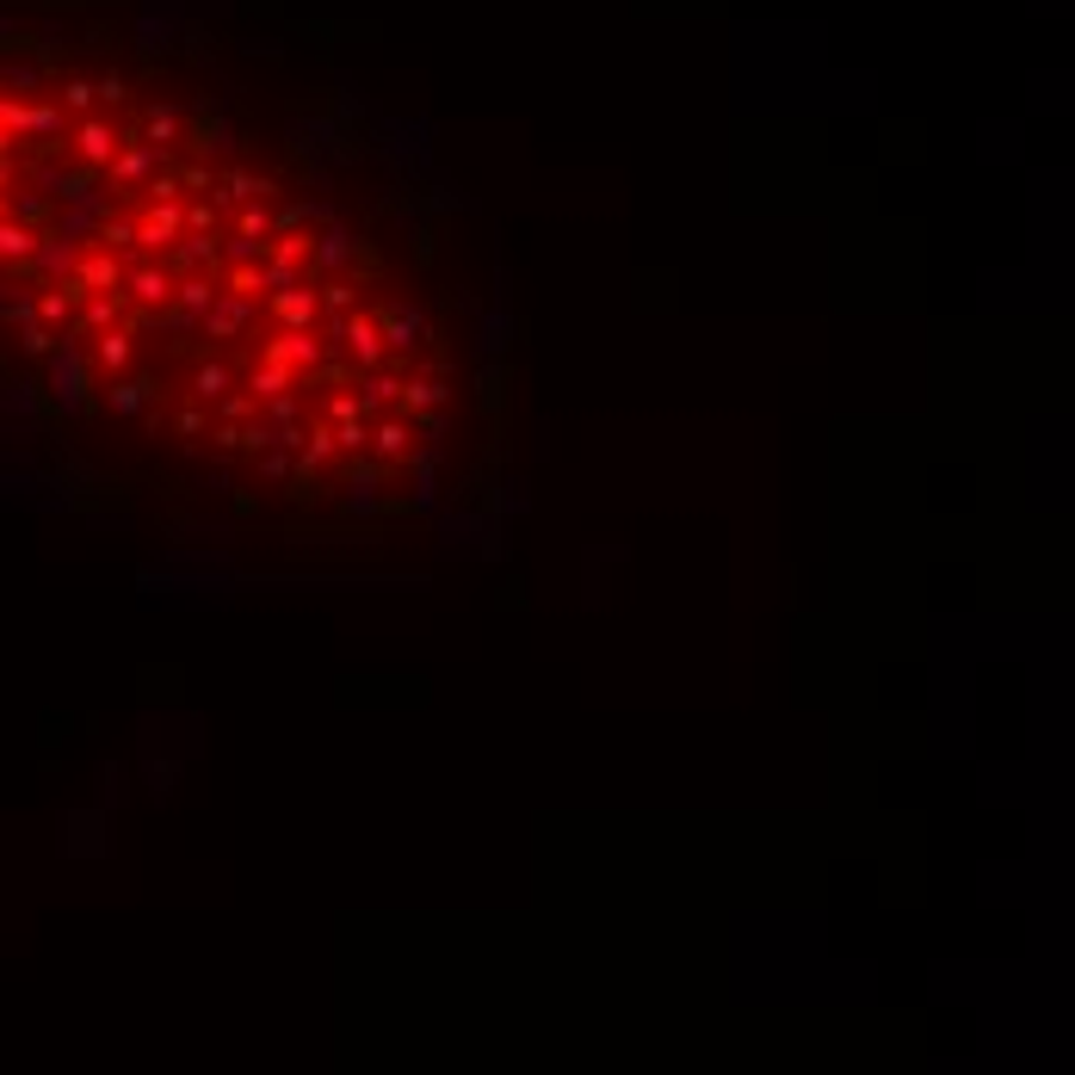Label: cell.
<instances>
[{"instance_id": "obj_1", "label": "cell", "mask_w": 1075, "mask_h": 1075, "mask_svg": "<svg viewBox=\"0 0 1075 1075\" xmlns=\"http://www.w3.org/2000/svg\"><path fill=\"white\" fill-rule=\"evenodd\" d=\"M50 384H56V408H63V415H80V408H87V353L63 341L56 353H50Z\"/></svg>"}, {"instance_id": "obj_2", "label": "cell", "mask_w": 1075, "mask_h": 1075, "mask_svg": "<svg viewBox=\"0 0 1075 1075\" xmlns=\"http://www.w3.org/2000/svg\"><path fill=\"white\" fill-rule=\"evenodd\" d=\"M334 346H346L353 353L358 372H384V358H390V346H384V334H377V322L365 310L341 315V334H334Z\"/></svg>"}, {"instance_id": "obj_3", "label": "cell", "mask_w": 1075, "mask_h": 1075, "mask_svg": "<svg viewBox=\"0 0 1075 1075\" xmlns=\"http://www.w3.org/2000/svg\"><path fill=\"white\" fill-rule=\"evenodd\" d=\"M322 341H315V327H279L272 341L260 346V365H291V372H315L322 365Z\"/></svg>"}, {"instance_id": "obj_4", "label": "cell", "mask_w": 1075, "mask_h": 1075, "mask_svg": "<svg viewBox=\"0 0 1075 1075\" xmlns=\"http://www.w3.org/2000/svg\"><path fill=\"white\" fill-rule=\"evenodd\" d=\"M125 297H137L142 310H168L173 303V272L161 260H137L125 272Z\"/></svg>"}, {"instance_id": "obj_5", "label": "cell", "mask_w": 1075, "mask_h": 1075, "mask_svg": "<svg viewBox=\"0 0 1075 1075\" xmlns=\"http://www.w3.org/2000/svg\"><path fill=\"white\" fill-rule=\"evenodd\" d=\"M192 161H211V155H235V130L229 118H223L217 106H204L198 118H192V137H186Z\"/></svg>"}, {"instance_id": "obj_6", "label": "cell", "mask_w": 1075, "mask_h": 1075, "mask_svg": "<svg viewBox=\"0 0 1075 1075\" xmlns=\"http://www.w3.org/2000/svg\"><path fill=\"white\" fill-rule=\"evenodd\" d=\"M248 322H254V297H235V291H217V303L198 315V327L211 341H235Z\"/></svg>"}, {"instance_id": "obj_7", "label": "cell", "mask_w": 1075, "mask_h": 1075, "mask_svg": "<svg viewBox=\"0 0 1075 1075\" xmlns=\"http://www.w3.org/2000/svg\"><path fill=\"white\" fill-rule=\"evenodd\" d=\"M106 168H111V186H137V180H149V173L161 168V149H149V142H137V137H118V155H111Z\"/></svg>"}, {"instance_id": "obj_8", "label": "cell", "mask_w": 1075, "mask_h": 1075, "mask_svg": "<svg viewBox=\"0 0 1075 1075\" xmlns=\"http://www.w3.org/2000/svg\"><path fill=\"white\" fill-rule=\"evenodd\" d=\"M75 155H80V168H106L111 155H118V130L106 125V118H80L75 125Z\"/></svg>"}, {"instance_id": "obj_9", "label": "cell", "mask_w": 1075, "mask_h": 1075, "mask_svg": "<svg viewBox=\"0 0 1075 1075\" xmlns=\"http://www.w3.org/2000/svg\"><path fill=\"white\" fill-rule=\"evenodd\" d=\"M372 322H377V334H384V346H396V353H415V346L427 341L421 310H377Z\"/></svg>"}, {"instance_id": "obj_10", "label": "cell", "mask_w": 1075, "mask_h": 1075, "mask_svg": "<svg viewBox=\"0 0 1075 1075\" xmlns=\"http://www.w3.org/2000/svg\"><path fill=\"white\" fill-rule=\"evenodd\" d=\"M272 315H279L284 327H315V322H322V297H315L310 284H291V291H272Z\"/></svg>"}, {"instance_id": "obj_11", "label": "cell", "mask_w": 1075, "mask_h": 1075, "mask_svg": "<svg viewBox=\"0 0 1075 1075\" xmlns=\"http://www.w3.org/2000/svg\"><path fill=\"white\" fill-rule=\"evenodd\" d=\"M217 291H223V284H217V272H186V279H173V310L198 322V315L211 310V303H217Z\"/></svg>"}, {"instance_id": "obj_12", "label": "cell", "mask_w": 1075, "mask_h": 1075, "mask_svg": "<svg viewBox=\"0 0 1075 1075\" xmlns=\"http://www.w3.org/2000/svg\"><path fill=\"white\" fill-rule=\"evenodd\" d=\"M353 248H358L353 235H346L341 223H327V229L310 241V272H334V266H346V260H353Z\"/></svg>"}, {"instance_id": "obj_13", "label": "cell", "mask_w": 1075, "mask_h": 1075, "mask_svg": "<svg viewBox=\"0 0 1075 1075\" xmlns=\"http://www.w3.org/2000/svg\"><path fill=\"white\" fill-rule=\"evenodd\" d=\"M75 284L87 297H94V291H125V266L111 260V254H87V260L75 266Z\"/></svg>"}, {"instance_id": "obj_14", "label": "cell", "mask_w": 1075, "mask_h": 1075, "mask_svg": "<svg viewBox=\"0 0 1075 1075\" xmlns=\"http://www.w3.org/2000/svg\"><path fill=\"white\" fill-rule=\"evenodd\" d=\"M211 192H217V204H254V198H266V192H279V186H272V180H260V173H241V168H229V173H223V180H217V186H211Z\"/></svg>"}, {"instance_id": "obj_15", "label": "cell", "mask_w": 1075, "mask_h": 1075, "mask_svg": "<svg viewBox=\"0 0 1075 1075\" xmlns=\"http://www.w3.org/2000/svg\"><path fill=\"white\" fill-rule=\"evenodd\" d=\"M118 315H125V291H94L80 303V327H94V334L118 327Z\"/></svg>"}, {"instance_id": "obj_16", "label": "cell", "mask_w": 1075, "mask_h": 1075, "mask_svg": "<svg viewBox=\"0 0 1075 1075\" xmlns=\"http://www.w3.org/2000/svg\"><path fill=\"white\" fill-rule=\"evenodd\" d=\"M408 433H415V427H408V415H402V421L372 427V439H365V445H372L377 458H390V464H408Z\"/></svg>"}, {"instance_id": "obj_17", "label": "cell", "mask_w": 1075, "mask_h": 1075, "mask_svg": "<svg viewBox=\"0 0 1075 1075\" xmlns=\"http://www.w3.org/2000/svg\"><path fill=\"white\" fill-rule=\"evenodd\" d=\"M396 402H402V415H427V408L445 402V384L439 377H402V396Z\"/></svg>"}, {"instance_id": "obj_18", "label": "cell", "mask_w": 1075, "mask_h": 1075, "mask_svg": "<svg viewBox=\"0 0 1075 1075\" xmlns=\"http://www.w3.org/2000/svg\"><path fill=\"white\" fill-rule=\"evenodd\" d=\"M291 384H297L291 365H254V372H248V396H254V402H272V396H284Z\"/></svg>"}, {"instance_id": "obj_19", "label": "cell", "mask_w": 1075, "mask_h": 1075, "mask_svg": "<svg viewBox=\"0 0 1075 1075\" xmlns=\"http://www.w3.org/2000/svg\"><path fill=\"white\" fill-rule=\"evenodd\" d=\"M192 396H198V402H223V396H229V365H223V358H204L198 372H192Z\"/></svg>"}, {"instance_id": "obj_20", "label": "cell", "mask_w": 1075, "mask_h": 1075, "mask_svg": "<svg viewBox=\"0 0 1075 1075\" xmlns=\"http://www.w3.org/2000/svg\"><path fill=\"white\" fill-rule=\"evenodd\" d=\"M149 396H161L149 377H111V408H118V415H142Z\"/></svg>"}, {"instance_id": "obj_21", "label": "cell", "mask_w": 1075, "mask_h": 1075, "mask_svg": "<svg viewBox=\"0 0 1075 1075\" xmlns=\"http://www.w3.org/2000/svg\"><path fill=\"white\" fill-rule=\"evenodd\" d=\"M94 358H99V372H125V365H130V327H106L99 346H94Z\"/></svg>"}, {"instance_id": "obj_22", "label": "cell", "mask_w": 1075, "mask_h": 1075, "mask_svg": "<svg viewBox=\"0 0 1075 1075\" xmlns=\"http://www.w3.org/2000/svg\"><path fill=\"white\" fill-rule=\"evenodd\" d=\"M32 248H37V235L25 223L0 217V260H32Z\"/></svg>"}, {"instance_id": "obj_23", "label": "cell", "mask_w": 1075, "mask_h": 1075, "mask_svg": "<svg viewBox=\"0 0 1075 1075\" xmlns=\"http://www.w3.org/2000/svg\"><path fill=\"white\" fill-rule=\"evenodd\" d=\"M142 130H149V149H161V142L180 137V111H173V106H149V111H142Z\"/></svg>"}, {"instance_id": "obj_24", "label": "cell", "mask_w": 1075, "mask_h": 1075, "mask_svg": "<svg viewBox=\"0 0 1075 1075\" xmlns=\"http://www.w3.org/2000/svg\"><path fill=\"white\" fill-rule=\"evenodd\" d=\"M235 235H241V241H266V235H272V211H266L260 198L241 204V217H235Z\"/></svg>"}, {"instance_id": "obj_25", "label": "cell", "mask_w": 1075, "mask_h": 1075, "mask_svg": "<svg viewBox=\"0 0 1075 1075\" xmlns=\"http://www.w3.org/2000/svg\"><path fill=\"white\" fill-rule=\"evenodd\" d=\"M315 297H322V303H327V315H353V310H358V291H353V284H346V279L322 284V291H315Z\"/></svg>"}, {"instance_id": "obj_26", "label": "cell", "mask_w": 1075, "mask_h": 1075, "mask_svg": "<svg viewBox=\"0 0 1075 1075\" xmlns=\"http://www.w3.org/2000/svg\"><path fill=\"white\" fill-rule=\"evenodd\" d=\"M173 180H180V192H211L217 186V180H211V161H180Z\"/></svg>"}, {"instance_id": "obj_27", "label": "cell", "mask_w": 1075, "mask_h": 1075, "mask_svg": "<svg viewBox=\"0 0 1075 1075\" xmlns=\"http://www.w3.org/2000/svg\"><path fill=\"white\" fill-rule=\"evenodd\" d=\"M180 223H186V235H217V211L211 204H180Z\"/></svg>"}, {"instance_id": "obj_28", "label": "cell", "mask_w": 1075, "mask_h": 1075, "mask_svg": "<svg viewBox=\"0 0 1075 1075\" xmlns=\"http://www.w3.org/2000/svg\"><path fill=\"white\" fill-rule=\"evenodd\" d=\"M365 439H372V427H365V421H341V427H334V452H365Z\"/></svg>"}, {"instance_id": "obj_29", "label": "cell", "mask_w": 1075, "mask_h": 1075, "mask_svg": "<svg viewBox=\"0 0 1075 1075\" xmlns=\"http://www.w3.org/2000/svg\"><path fill=\"white\" fill-rule=\"evenodd\" d=\"M260 408H266V421H272V427H297V415H303V402H297L291 390L272 396V402H260Z\"/></svg>"}, {"instance_id": "obj_30", "label": "cell", "mask_w": 1075, "mask_h": 1075, "mask_svg": "<svg viewBox=\"0 0 1075 1075\" xmlns=\"http://www.w3.org/2000/svg\"><path fill=\"white\" fill-rule=\"evenodd\" d=\"M254 415H260V402H254V396H223V421H229V427H248Z\"/></svg>"}, {"instance_id": "obj_31", "label": "cell", "mask_w": 1075, "mask_h": 1075, "mask_svg": "<svg viewBox=\"0 0 1075 1075\" xmlns=\"http://www.w3.org/2000/svg\"><path fill=\"white\" fill-rule=\"evenodd\" d=\"M327 421L341 427V421H365V408H358V396L353 390H341L334 402H327Z\"/></svg>"}, {"instance_id": "obj_32", "label": "cell", "mask_w": 1075, "mask_h": 1075, "mask_svg": "<svg viewBox=\"0 0 1075 1075\" xmlns=\"http://www.w3.org/2000/svg\"><path fill=\"white\" fill-rule=\"evenodd\" d=\"M94 99H99V94H94V80H68V87H63V106H68V111H87Z\"/></svg>"}, {"instance_id": "obj_33", "label": "cell", "mask_w": 1075, "mask_h": 1075, "mask_svg": "<svg viewBox=\"0 0 1075 1075\" xmlns=\"http://www.w3.org/2000/svg\"><path fill=\"white\" fill-rule=\"evenodd\" d=\"M211 445H217V452H241V427H229V421H223L217 433H211Z\"/></svg>"}, {"instance_id": "obj_34", "label": "cell", "mask_w": 1075, "mask_h": 1075, "mask_svg": "<svg viewBox=\"0 0 1075 1075\" xmlns=\"http://www.w3.org/2000/svg\"><path fill=\"white\" fill-rule=\"evenodd\" d=\"M260 470L279 483V476H291V458H284V452H260Z\"/></svg>"}, {"instance_id": "obj_35", "label": "cell", "mask_w": 1075, "mask_h": 1075, "mask_svg": "<svg viewBox=\"0 0 1075 1075\" xmlns=\"http://www.w3.org/2000/svg\"><path fill=\"white\" fill-rule=\"evenodd\" d=\"M94 94H99V99H111V106H118V99H125L130 87H125V75H106V80H99V87H94Z\"/></svg>"}, {"instance_id": "obj_36", "label": "cell", "mask_w": 1075, "mask_h": 1075, "mask_svg": "<svg viewBox=\"0 0 1075 1075\" xmlns=\"http://www.w3.org/2000/svg\"><path fill=\"white\" fill-rule=\"evenodd\" d=\"M180 433H186V439L204 433V408H186V415H180Z\"/></svg>"}, {"instance_id": "obj_37", "label": "cell", "mask_w": 1075, "mask_h": 1075, "mask_svg": "<svg viewBox=\"0 0 1075 1075\" xmlns=\"http://www.w3.org/2000/svg\"><path fill=\"white\" fill-rule=\"evenodd\" d=\"M0 37H13V25H7V19H0Z\"/></svg>"}]
</instances>
